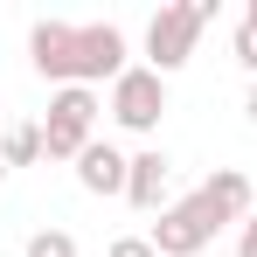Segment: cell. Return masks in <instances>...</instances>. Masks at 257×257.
Instances as JSON below:
<instances>
[{"label":"cell","mask_w":257,"mask_h":257,"mask_svg":"<svg viewBox=\"0 0 257 257\" xmlns=\"http://www.w3.org/2000/svg\"><path fill=\"white\" fill-rule=\"evenodd\" d=\"M236 63H243V70H250V77H257V28H250V21L236 28Z\"/></svg>","instance_id":"cell-11"},{"label":"cell","mask_w":257,"mask_h":257,"mask_svg":"<svg viewBox=\"0 0 257 257\" xmlns=\"http://www.w3.org/2000/svg\"><path fill=\"white\" fill-rule=\"evenodd\" d=\"M195 195H202V209H209V222H215V229H229V222L243 229V222H250V215H257V195H250V174H236V167H215L209 181L195 188Z\"/></svg>","instance_id":"cell-6"},{"label":"cell","mask_w":257,"mask_h":257,"mask_svg":"<svg viewBox=\"0 0 257 257\" xmlns=\"http://www.w3.org/2000/svg\"><path fill=\"white\" fill-rule=\"evenodd\" d=\"M209 0H181V7H160L153 21H146V70H160V77H174L188 56H195V35L209 28Z\"/></svg>","instance_id":"cell-2"},{"label":"cell","mask_w":257,"mask_h":257,"mask_svg":"<svg viewBox=\"0 0 257 257\" xmlns=\"http://www.w3.org/2000/svg\"><path fill=\"white\" fill-rule=\"evenodd\" d=\"M209 243H215V222H209V209H202V195L160 209V222H153V250L160 257H202Z\"/></svg>","instance_id":"cell-5"},{"label":"cell","mask_w":257,"mask_h":257,"mask_svg":"<svg viewBox=\"0 0 257 257\" xmlns=\"http://www.w3.org/2000/svg\"><path fill=\"white\" fill-rule=\"evenodd\" d=\"M104 257H160V250H153V236H118Z\"/></svg>","instance_id":"cell-12"},{"label":"cell","mask_w":257,"mask_h":257,"mask_svg":"<svg viewBox=\"0 0 257 257\" xmlns=\"http://www.w3.org/2000/svg\"><path fill=\"white\" fill-rule=\"evenodd\" d=\"M28 63H35V77L49 84H118L132 63H125V28H111V21H84V28H70V21H35L28 28Z\"/></svg>","instance_id":"cell-1"},{"label":"cell","mask_w":257,"mask_h":257,"mask_svg":"<svg viewBox=\"0 0 257 257\" xmlns=\"http://www.w3.org/2000/svg\"><path fill=\"white\" fill-rule=\"evenodd\" d=\"M97 111H104L97 90H84V84L56 90V97H49V118H42V153H49V160H84Z\"/></svg>","instance_id":"cell-3"},{"label":"cell","mask_w":257,"mask_h":257,"mask_svg":"<svg viewBox=\"0 0 257 257\" xmlns=\"http://www.w3.org/2000/svg\"><path fill=\"white\" fill-rule=\"evenodd\" d=\"M236 257H257V215L243 222V229H236Z\"/></svg>","instance_id":"cell-13"},{"label":"cell","mask_w":257,"mask_h":257,"mask_svg":"<svg viewBox=\"0 0 257 257\" xmlns=\"http://www.w3.org/2000/svg\"><path fill=\"white\" fill-rule=\"evenodd\" d=\"M160 111H167V77H160V70H125V77L111 84V118L125 132H153Z\"/></svg>","instance_id":"cell-4"},{"label":"cell","mask_w":257,"mask_h":257,"mask_svg":"<svg viewBox=\"0 0 257 257\" xmlns=\"http://www.w3.org/2000/svg\"><path fill=\"white\" fill-rule=\"evenodd\" d=\"M243 21H250V28H257V0H250V7H243Z\"/></svg>","instance_id":"cell-15"},{"label":"cell","mask_w":257,"mask_h":257,"mask_svg":"<svg viewBox=\"0 0 257 257\" xmlns=\"http://www.w3.org/2000/svg\"><path fill=\"white\" fill-rule=\"evenodd\" d=\"M243 111H250V118H257V84H250V97H243Z\"/></svg>","instance_id":"cell-14"},{"label":"cell","mask_w":257,"mask_h":257,"mask_svg":"<svg viewBox=\"0 0 257 257\" xmlns=\"http://www.w3.org/2000/svg\"><path fill=\"white\" fill-rule=\"evenodd\" d=\"M0 174H7V160H0Z\"/></svg>","instance_id":"cell-16"},{"label":"cell","mask_w":257,"mask_h":257,"mask_svg":"<svg viewBox=\"0 0 257 257\" xmlns=\"http://www.w3.org/2000/svg\"><path fill=\"white\" fill-rule=\"evenodd\" d=\"M125 174H132V160L118 153V146L90 139L84 160H77V188H84V195H125Z\"/></svg>","instance_id":"cell-7"},{"label":"cell","mask_w":257,"mask_h":257,"mask_svg":"<svg viewBox=\"0 0 257 257\" xmlns=\"http://www.w3.org/2000/svg\"><path fill=\"white\" fill-rule=\"evenodd\" d=\"M0 160L7 167H35L42 160V125H7L0 132Z\"/></svg>","instance_id":"cell-9"},{"label":"cell","mask_w":257,"mask_h":257,"mask_svg":"<svg viewBox=\"0 0 257 257\" xmlns=\"http://www.w3.org/2000/svg\"><path fill=\"white\" fill-rule=\"evenodd\" d=\"M21 257H77V236H70V229H35Z\"/></svg>","instance_id":"cell-10"},{"label":"cell","mask_w":257,"mask_h":257,"mask_svg":"<svg viewBox=\"0 0 257 257\" xmlns=\"http://www.w3.org/2000/svg\"><path fill=\"white\" fill-rule=\"evenodd\" d=\"M167 174H174V160L160 153V146H146V153H132V174H125V202L132 209H160V195H167Z\"/></svg>","instance_id":"cell-8"}]
</instances>
